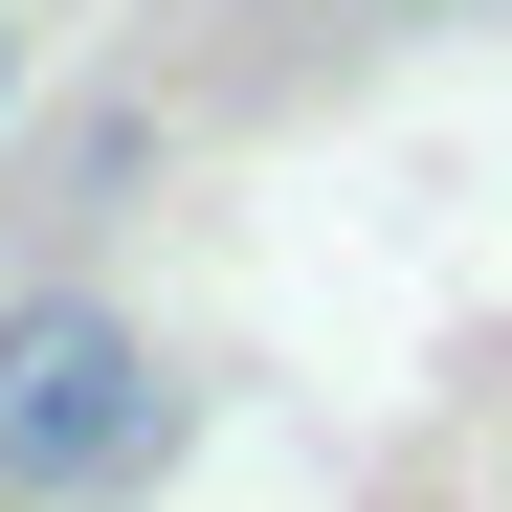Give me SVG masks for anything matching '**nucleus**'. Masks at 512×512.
<instances>
[{"mask_svg":"<svg viewBox=\"0 0 512 512\" xmlns=\"http://www.w3.org/2000/svg\"><path fill=\"white\" fill-rule=\"evenodd\" d=\"M179 468V357L112 290H0V512H134Z\"/></svg>","mask_w":512,"mask_h":512,"instance_id":"obj_1","label":"nucleus"},{"mask_svg":"<svg viewBox=\"0 0 512 512\" xmlns=\"http://www.w3.org/2000/svg\"><path fill=\"white\" fill-rule=\"evenodd\" d=\"M0 90H23V45H0Z\"/></svg>","mask_w":512,"mask_h":512,"instance_id":"obj_2","label":"nucleus"},{"mask_svg":"<svg viewBox=\"0 0 512 512\" xmlns=\"http://www.w3.org/2000/svg\"><path fill=\"white\" fill-rule=\"evenodd\" d=\"M357 23H379V0H357Z\"/></svg>","mask_w":512,"mask_h":512,"instance_id":"obj_3","label":"nucleus"}]
</instances>
